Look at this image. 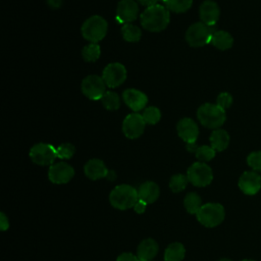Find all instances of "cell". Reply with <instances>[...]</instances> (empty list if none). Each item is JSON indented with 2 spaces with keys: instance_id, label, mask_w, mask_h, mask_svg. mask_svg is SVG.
<instances>
[{
  "instance_id": "22",
  "label": "cell",
  "mask_w": 261,
  "mask_h": 261,
  "mask_svg": "<svg viewBox=\"0 0 261 261\" xmlns=\"http://www.w3.org/2000/svg\"><path fill=\"white\" fill-rule=\"evenodd\" d=\"M210 43L219 50H227L232 46L233 39L231 35L225 31H215Z\"/></svg>"
},
{
  "instance_id": "4",
  "label": "cell",
  "mask_w": 261,
  "mask_h": 261,
  "mask_svg": "<svg viewBox=\"0 0 261 261\" xmlns=\"http://www.w3.org/2000/svg\"><path fill=\"white\" fill-rule=\"evenodd\" d=\"M196 216L202 225L215 227L224 220L225 211L224 207L219 203H206L201 206Z\"/></svg>"
},
{
  "instance_id": "3",
  "label": "cell",
  "mask_w": 261,
  "mask_h": 261,
  "mask_svg": "<svg viewBox=\"0 0 261 261\" xmlns=\"http://www.w3.org/2000/svg\"><path fill=\"white\" fill-rule=\"evenodd\" d=\"M197 116L200 122L208 128H218L224 123L226 118L225 110L217 104L211 103L201 105L197 111Z\"/></svg>"
},
{
  "instance_id": "28",
  "label": "cell",
  "mask_w": 261,
  "mask_h": 261,
  "mask_svg": "<svg viewBox=\"0 0 261 261\" xmlns=\"http://www.w3.org/2000/svg\"><path fill=\"white\" fill-rule=\"evenodd\" d=\"M101 54L100 46L97 43H91L82 50V55L86 61H96Z\"/></svg>"
},
{
  "instance_id": "36",
  "label": "cell",
  "mask_w": 261,
  "mask_h": 261,
  "mask_svg": "<svg viewBox=\"0 0 261 261\" xmlns=\"http://www.w3.org/2000/svg\"><path fill=\"white\" fill-rule=\"evenodd\" d=\"M147 205H148L147 202H145V201L139 199V200L137 201V203L135 204L134 209H135V211H136L137 213L142 214V213L145 212V210H146V208H147Z\"/></svg>"
},
{
  "instance_id": "8",
  "label": "cell",
  "mask_w": 261,
  "mask_h": 261,
  "mask_svg": "<svg viewBox=\"0 0 261 261\" xmlns=\"http://www.w3.org/2000/svg\"><path fill=\"white\" fill-rule=\"evenodd\" d=\"M30 157L38 165H52L57 158V151L50 144L39 143L31 148Z\"/></svg>"
},
{
  "instance_id": "6",
  "label": "cell",
  "mask_w": 261,
  "mask_h": 261,
  "mask_svg": "<svg viewBox=\"0 0 261 261\" xmlns=\"http://www.w3.org/2000/svg\"><path fill=\"white\" fill-rule=\"evenodd\" d=\"M107 27V21L102 16H91L82 25L83 37L92 43H97L105 37Z\"/></svg>"
},
{
  "instance_id": "21",
  "label": "cell",
  "mask_w": 261,
  "mask_h": 261,
  "mask_svg": "<svg viewBox=\"0 0 261 261\" xmlns=\"http://www.w3.org/2000/svg\"><path fill=\"white\" fill-rule=\"evenodd\" d=\"M210 143H211V147L215 151L221 152L227 148L229 143V136L226 130L216 128L215 130L212 132L210 136Z\"/></svg>"
},
{
  "instance_id": "27",
  "label": "cell",
  "mask_w": 261,
  "mask_h": 261,
  "mask_svg": "<svg viewBox=\"0 0 261 261\" xmlns=\"http://www.w3.org/2000/svg\"><path fill=\"white\" fill-rule=\"evenodd\" d=\"M103 106L108 110H117L120 106V99L114 92L108 91L101 98Z\"/></svg>"
},
{
  "instance_id": "1",
  "label": "cell",
  "mask_w": 261,
  "mask_h": 261,
  "mask_svg": "<svg viewBox=\"0 0 261 261\" xmlns=\"http://www.w3.org/2000/svg\"><path fill=\"white\" fill-rule=\"evenodd\" d=\"M141 24L150 32H160L169 23V11L160 4L147 7L140 16Z\"/></svg>"
},
{
  "instance_id": "40",
  "label": "cell",
  "mask_w": 261,
  "mask_h": 261,
  "mask_svg": "<svg viewBox=\"0 0 261 261\" xmlns=\"http://www.w3.org/2000/svg\"><path fill=\"white\" fill-rule=\"evenodd\" d=\"M218 261H231V260L228 259V258H221V259H219Z\"/></svg>"
},
{
  "instance_id": "39",
  "label": "cell",
  "mask_w": 261,
  "mask_h": 261,
  "mask_svg": "<svg viewBox=\"0 0 261 261\" xmlns=\"http://www.w3.org/2000/svg\"><path fill=\"white\" fill-rule=\"evenodd\" d=\"M142 5L144 6H147V7H150V6H153L157 3V0H138Z\"/></svg>"
},
{
  "instance_id": "38",
  "label": "cell",
  "mask_w": 261,
  "mask_h": 261,
  "mask_svg": "<svg viewBox=\"0 0 261 261\" xmlns=\"http://www.w3.org/2000/svg\"><path fill=\"white\" fill-rule=\"evenodd\" d=\"M47 3L52 8H58L62 4V0H47Z\"/></svg>"
},
{
  "instance_id": "32",
  "label": "cell",
  "mask_w": 261,
  "mask_h": 261,
  "mask_svg": "<svg viewBox=\"0 0 261 261\" xmlns=\"http://www.w3.org/2000/svg\"><path fill=\"white\" fill-rule=\"evenodd\" d=\"M56 151H57V157L60 158V159H69L73 156L74 154V146L69 144V143H64V144H61L59 145L57 148H56Z\"/></svg>"
},
{
  "instance_id": "16",
  "label": "cell",
  "mask_w": 261,
  "mask_h": 261,
  "mask_svg": "<svg viewBox=\"0 0 261 261\" xmlns=\"http://www.w3.org/2000/svg\"><path fill=\"white\" fill-rule=\"evenodd\" d=\"M122 98L125 104L136 112L144 109L148 102L147 96L143 92L136 89L125 90L122 94Z\"/></svg>"
},
{
  "instance_id": "23",
  "label": "cell",
  "mask_w": 261,
  "mask_h": 261,
  "mask_svg": "<svg viewBox=\"0 0 261 261\" xmlns=\"http://www.w3.org/2000/svg\"><path fill=\"white\" fill-rule=\"evenodd\" d=\"M186 249L181 243H172L167 246L164 252L165 261H181L185 258Z\"/></svg>"
},
{
  "instance_id": "14",
  "label": "cell",
  "mask_w": 261,
  "mask_h": 261,
  "mask_svg": "<svg viewBox=\"0 0 261 261\" xmlns=\"http://www.w3.org/2000/svg\"><path fill=\"white\" fill-rule=\"evenodd\" d=\"M178 136L187 143V144H195L198 139L199 128L197 123L192 119L185 117L180 119L176 125Z\"/></svg>"
},
{
  "instance_id": "5",
  "label": "cell",
  "mask_w": 261,
  "mask_h": 261,
  "mask_svg": "<svg viewBox=\"0 0 261 261\" xmlns=\"http://www.w3.org/2000/svg\"><path fill=\"white\" fill-rule=\"evenodd\" d=\"M214 27L204 22L193 23L186 33V40L192 47H202L210 43L214 33Z\"/></svg>"
},
{
  "instance_id": "12",
  "label": "cell",
  "mask_w": 261,
  "mask_h": 261,
  "mask_svg": "<svg viewBox=\"0 0 261 261\" xmlns=\"http://www.w3.org/2000/svg\"><path fill=\"white\" fill-rule=\"evenodd\" d=\"M74 175V169L71 165L65 162L52 164L48 171V177L53 184L61 185L68 182Z\"/></svg>"
},
{
  "instance_id": "11",
  "label": "cell",
  "mask_w": 261,
  "mask_h": 261,
  "mask_svg": "<svg viewBox=\"0 0 261 261\" xmlns=\"http://www.w3.org/2000/svg\"><path fill=\"white\" fill-rule=\"evenodd\" d=\"M145 120L143 116L139 113L128 114L122 123V130L126 138L137 139L139 138L145 129Z\"/></svg>"
},
{
  "instance_id": "13",
  "label": "cell",
  "mask_w": 261,
  "mask_h": 261,
  "mask_svg": "<svg viewBox=\"0 0 261 261\" xmlns=\"http://www.w3.org/2000/svg\"><path fill=\"white\" fill-rule=\"evenodd\" d=\"M239 188L240 190L248 195L253 196L257 194L261 189V176L257 171H245L239 178Z\"/></svg>"
},
{
  "instance_id": "41",
  "label": "cell",
  "mask_w": 261,
  "mask_h": 261,
  "mask_svg": "<svg viewBox=\"0 0 261 261\" xmlns=\"http://www.w3.org/2000/svg\"><path fill=\"white\" fill-rule=\"evenodd\" d=\"M242 261H255V260H253V259H244Z\"/></svg>"
},
{
  "instance_id": "2",
  "label": "cell",
  "mask_w": 261,
  "mask_h": 261,
  "mask_svg": "<svg viewBox=\"0 0 261 261\" xmlns=\"http://www.w3.org/2000/svg\"><path fill=\"white\" fill-rule=\"evenodd\" d=\"M138 200V190L129 185L116 186L109 195L110 204L119 210H126L132 207L134 208Z\"/></svg>"
},
{
  "instance_id": "35",
  "label": "cell",
  "mask_w": 261,
  "mask_h": 261,
  "mask_svg": "<svg viewBox=\"0 0 261 261\" xmlns=\"http://www.w3.org/2000/svg\"><path fill=\"white\" fill-rule=\"evenodd\" d=\"M116 261H140V259L138 258V256L132 254V253H128V252H125V253H122L120 254Z\"/></svg>"
},
{
  "instance_id": "15",
  "label": "cell",
  "mask_w": 261,
  "mask_h": 261,
  "mask_svg": "<svg viewBox=\"0 0 261 261\" xmlns=\"http://www.w3.org/2000/svg\"><path fill=\"white\" fill-rule=\"evenodd\" d=\"M139 14V6L134 0H121L116 9V18L120 22L129 23L135 20Z\"/></svg>"
},
{
  "instance_id": "19",
  "label": "cell",
  "mask_w": 261,
  "mask_h": 261,
  "mask_svg": "<svg viewBox=\"0 0 261 261\" xmlns=\"http://www.w3.org/2000/svg\"><path fill=\"white\" fill-rule=\"evenodd\" d=\"M158 250L157 242L149 238L140 243L137 249V256L140 261H151L157 255Z\"/></svg>"
},
{
  "instance_id": "9",
  "label": "cell",
  "mask_w": 261,
  "mask_h": 261,
  "mask_svg": "<svg viewBox=\"0 0 261 261\" xmlns=\"http://www.w3.org/2000/svg\"><path fill=\"white\" fill-rule=\"evenodd\" d=\"M106 84L103 77L98 75H89L82 82V91L91 100H99L103 97L105 92Z\"/></svg>"
},
{
  "instance_id": "17",
  "label": "cell",
  "mask_w": 261,
  "mask_h": 261,
  "mask_svg": "<svg viewBox=\"0 0 261 261\" xmlns=\"http://www.w3.org/2000/svg\"><path fill=\"white\" fill-rule=\"evenodd\" d=\"M220 10L216 2L212 0L204 1L200 6V18L202 22L214 27L219 18Z\"/></svg>"
},
{
  "instance_id": "29",
  "label": "cell",
  "mask_w": 261,
  "mask_h": 261,
  "mask_svg": "<svg viewBox=\"0 0 261 261\" xmlns=\"http://www.w3.org/2000/svg\"><path fill=\"white\" fill-rule=\"evenodd\" d=\"M188 176L185 174H174L171 176L170 180H169V188L173 193H178L181 192L186 189L187 185H188Z\"/></svg>"
},
{
  "instance_id": "42",
  "label": "cell",
  "mask_w": 261,
  "mask_h": 261,
  "mask_svg": "<svg viewBox=\"0 0 261 261\" xmlns=\"http://www.w3.org/2000/svg\"><path fill=\"white\" fill-rule=\"evenodd\" d=\"M158 1H161V2H164V0H157V2H158Z\"/></svg>"
},
{
  "instance_id": "26",
  "label": "cell",
  "mask_w": 261,
  "mask_h": 261,
  "mask_svg": "<svg viewBox=\"0 0 261 261\" xmlns=\"http://www.w3.org/2000/svg\"><path fill=\"white\" fill-rule=\"evenodd\" d=\"M168 10L173 12H185L193 4V0H164L163 2Z\"/></svg>"
},
{
  "instance_id": "33",
  "label": "cell",
  "mask_w": 261,
  "mask_h": 261,
  "mask_svg": "<svg viewBox=\"0 0 261 261\" xmlns=\"http://www.w3.org/2000/svg\"><path fill=\"white\" fill-rule=\"evenodd\" d=\"M248 165L254 171H261V151H254L247 157Z\"/></svg>"
},
{
  "instance_id": "7",
  "label": "cell",
  "mask_w": 261,
  "mask_h": 261,
  "mask_svg": "<svg viewBox=\"0 0 261 261\" xmlns=\"http://www.w3.org/2000/svg\"><path fill=\"white\" fill-rule=\"evenodd\" d=\"M189 181L196 187H206L213 179V172L209 165L204 162L193 163L187 171Z\"/></svg>"
},
{
  "instance_id": "10",
  "label": "cell",
  "mask_w": 261,
  "mask_h": 261,
  "mask_svg": "<svg viewBox=\"0 0 261 261\" xmlns=\"http://www.w3.org/2000/svg\"><path fill=\"white\" fill-rule=\"evenodd\" d=\"M106 86L110 88H116L120 86L126 79V69L125 67L118 62H113L108 64L102 75Z\"/></svg>"
},
{
  "instance_id": "30",
  "label": "cell",
  "mask_w": 261,
  "mask_h": 261,
  "mask_svg": "<svg viewBox=\"0 0 261 261\" xmlns=\"http://www.w3.org/2000/svg\"><path fill=\"white\" fill-rule=\"evenodd\" d=\"M215 153L216 151L211 146H206V145L198 147L195 151V155L197 159L200 160V162L210 161L215 157Z\"/></svg>"
},
{
  "instance_id": "20",
  "label": "cell",
  "mask_w": 261,
  "mask_h": 261,
  "mask_svg": "<svg viewBox=\"0 0 261 261\" xmlns=\"http://www.w3.org/2000/svg\"><path fill=\"white\" fill-rule=\"evenodd\" d=\"M138 195L139 199L147 202L148 204H151L158 199L160 195V189L154 181H145L140 186Z\"/></svg>"
},
{
  "instance_id": "34",
  "label": "cell",
  "mask_w": 261,
  "mask_h": 261,
  "mask_svg": "<svg viewBox=\"0 0 261 261\" xmlns=\"http://www.w3.org/2000/svg\"><path fill=\"white\" fill-rule=\"evenodd\" d=\"M216 104L222 108L223 110L227 109L230 107V105L232 104V97L229 93H220L216 99Z\"/></svg>"
},
{
  "instance_id": "31",
  "label": "cell",
  "mask_w": 261,
  "mask_h": 261,
  "mask_svg": "<svg viewBox=\"0 0 261 261\" xmlns=\"http://www.w3.org/2000/svg\"><path fill=\"white\" fill-rule=\"evenodd\" d=\"M142 116H143L146 123L155 124L160 120L161 113H160V110L157 107L151 106V107H148L144 110Z\"/></svg>"
},
{
  "instance_id": "37",
  "label": "cell",
  "mask_w": 261,
  "mask_h": 261,
  "mask_svg": "<svg viewBox=\"0 0 261 261\" xmlns=\"http://www.w3.org/2000/svg\"><path fill=\"white\" fill-rule=\"evenodd\" d=\"M0 226H1V230H6L9 227L8 217L3 212L0 213Z\"/></svg>"
},
{
  "instance_id": "25",
  "label": "cell",
  "mask_w": 261,
  "mask_h": 261,
  "mask_svg": "<svg viewBox=\"0 0 261 261\" xmlns=\"http://www.w3.org/2000/svg\"><path fill=\"white\" fill-rule=\"evenodd\" d=\"M121 33H122L124 40L127 42H138L141 39V35H142L141 30L137 25H135L130 22L125 23L122 27Z\"/></svg>"
},
{
  "instance_id": "24",
  "label": "cell",
  "mask_w": 261,
  "mask_h": 261,
  "mask_svg": "<svg viewBox=\"0 0 261 261\" xmlns=\"http://www.w3.org/2000/svg\"><path fill=\"white\" fill-rule=\"evenodd\" d=\"M184 205H185L186 210L190 214H197V212L199 211V209L202 206L201 197L195 192H190L185 197Z\"/></svg>"
},
{
  "instance_id": "18",
  "label": "cell",
  "mask_w": 261,
  "mask_h": 261,
  "mask_svg": "<svg viewBox=\"0 0 261 261\" xmlns=\"http://www.w3.org/2000/svg\"><path fill=\"white\" fill-rule=\"evenodd\" d=\"M84 170H85V174L90 179H93V180L106 177L109 173L106 165L100 159H91V160H89L86 163V165L84 167Z\"/></svg>"
}]
</instances>
